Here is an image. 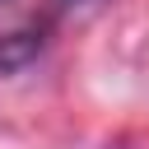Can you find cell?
I'll return each mask as SVG.
<instances>
[{
	"label": "cell",
	"instance_id": "obj_1",
	"mask_svg": "<svg viewBox=\"0 0 149 149\" xmlns=\"http://www.w3.org/2000/svg\"><path fill=\"white\" fill-rule=\"evenodd\" d=\"M37 51H42V37L37 33H5L0 37V74L23 70L28 61H37Z\"/></svg>",
	"mask_w": 149,
	"mask_h": 149
},
{
	"label": "cell",
	"instance_id": "obj_2",
	"mask_svg": "<svg viewBox=\"0 0 149 149\" xmlns=\"http://www.w3.org/2000/svg\"><path fill=\"white\" fill-rule=\"evenodd\" d=\"M84 5H93V0H51L56 14H70V9H84Z\"/></svg>",
	"mask_w": 149,
	"mask_h": 149
}]
</instances>
